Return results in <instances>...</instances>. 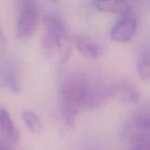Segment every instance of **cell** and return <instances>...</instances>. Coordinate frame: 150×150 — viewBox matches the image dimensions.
I'll return each mask as SVG.
<instances>
[{"label":"cell","mask_w":150,"mask_h":150,"mask_svg":"<svg viewBox=\"0 0 150 150\" xmlns=\"http://www.w3.org/2000/svg\"><path fill=\"white\" fill-rule=\"evenodd\" d=\"M5 84L9 89H11L14 92H18L20 91L18 83L15 76L14 73L13 71H8L6 73L5 77Z\"/></svg>","instance_id":"obj_12"},{"label":"cell","mask_w":150,"mask_h":150,"mask_svg":"<svg viewBox=\"0 0 150 150\" xmlns=\"http://www.w3.org/2000/svg\"><path fill=\"white\" fill-rule=\"evenodd\" d=\"M45 32L42 39V46L46 51L57 50L63 61L70 54V47L67 29L62 19L54 14L45 15L43 18Z\"/></svg>","instance_id":"obj_2"},{"label":"cell","mask_w":150,"mask_h":150,"mask_svg":"<svg viewBox=\"0 0 150 150\" xmlns=\"http://www.w3.org/2000/svg\"><path fill=\"white\" fill-rule=\"evenodd\" d=\"M139 77L144 81H148L150 78V56L149 49H144L140 53L136 63Z\"/></svg>","instance_id":"obj_10"},{"label":"cell","mask_w":150,"mask_h":150,"mask_svg":"<svg viewBox=\"0 0 150 150\" xmlns=\"http://www.w3.org/2000/svg\"><path fill=\"white\" fill-rule=\"evenodd\" d=\"M122 17L113 26L110 32L111 39L118 43L130 42L134 38L137 30V22L134 18L129 14Z\"/></svg>","instance_id":"obj_5"},{"label":"cell","mask_w":150,"mask_h":150,"mask_svg":"<svg viewBox=\"0 0 150 150\" xmlns=\"http://www.w3.org/2000/svg\"><path fill=\"white\" fill-rule=\"evenodd\" d=\"M49 1H53V2H56V1H58V0H49Z\"/></svg>","instance_id":"obj_16"},{"label":"cell","mask_w":150,"mask_h":150,"mask_svg":"<svg viewBox=\"0 0 150 150\" xmlns=\"http://www.w3.org/2000/svg\"><path fill=\"white\" fill-rule=\"evenodd\" d=\"M136 1H140V0H136Z\"/></svg>","instance_id":"obj_17"},{"label":"cell","mask_w":150,"mask_h":150,"mask_svg":"<svg viewBox=\"0 0 150 150\" xmlns=\"http://www.w3.org/2000/svg\"><path fill=\"white\" fill-rule=\"evenodd\" d=\"M110 98H115L124 103H137L139 93L133 84L127 82H120L109 88Z\"/></svg>","instance_id":"obj_6"},{"label":"cell","mask_w":150,"mask_h":150,"mask_svg":"<svg viewBox=\"0 0 150 150\" xmlns=\"http://www.w3.org/2000/svg\"><path fill=\"white\" fill-rule=\"evenodd\" d=\"M95 7L103 13L125 16L130 13V7L125 0H97Z\"/></svg>","instance_id":"obj_8"},{"label":"cell","mask_w":150,"mask_h":150,"mask_svg":"<svg viewBox=\"0 0 150 150\" xmlns=\"http://www.w3.org/2000/svg\"><path fill=\"white\" fill-rule=\"evenodd\" d=\"M6 42H7L6 37L5 35H4V34L3 33L2 31H1V28H0V52H2L4 50Z\"/></svg>","instance_id":"obj_14"},{"label":"cell","mask_w":150,"mask_h":150,"mask_svg":"<svg viewBox=\"0 0 150 150\" xmlns=\"http://www.w3.org/2000/svg\"><path fill=\"white\" fill-rule=\"evenodd\" d=\"M0 150H9L7 149V146H4V145L2 144H0Z\"/></svg>","instance_id":"obj_15"},{"label":"cell","mask_w":150,"mask_h":150,"mask_svg":"<svg viewBox=\"0 0 150 150\" xmlns=\"http://www.w3.org/2000/svg\"><path fill=\"white\" fill-rule=\"evenodd\" d=\"M22 119L29 130L34 134H39L42 129V124L40 119L35 112L29 110H25L22 112Z\"/></svg>","instance_id":"obj_11"},{"label":"cell","mask_w":150,"mask_h":150,"mask_svg":"<svg viewBox=\"0 0 150 150\" xmlns=\"http://www.w3.org/2000/svg\"><path fill=\"white\" fill-rule=\"evenodd\" d=\"M130 150H150L149 141H144L134 144Z\"/></svg>","instance_id":"obj_13"},{"label":"cell","mask_w":150,"mask_h":150,"mask_svg":"<svg viewBox=\"0 0 150 150\" xmlns=\"http://www.w3.org/2000/svg\"><path fill=\"white\" fill-rule=\"evenodd\" d=\"M0 130L4 137L13 144H17L20 139V133L13 123L7 110L0 108Z\"/></svg>","instance_id":"obj_7"},{"label":"cell","mask_w":150,"mask_h":150,"mask_svg":"<svg viewBox=\"0 0 150 150\" xmlns=\"http://www.w3.org/2000/svg\"><path fill=\"white\" fill-rule=\"evenodd\" d=\"M76 46L77 51L83 57L89 59H95L101 54L100 47L96 42L81 37L76 38Z\"/></svg>","instance_id":"obj_9"},{"label":"cell","mask_w":150,"mask_h":150,"mask_svg":"<svg viewBox=\"0 0 150 150\" xmlns=\"http://www.w3.org/2000/svg\"><path fill=\"white\" fill-rule=\"evenodd\" d=\"M150 120L148 115L139 114L126 125L122 131V137L133 144L149 141Z\"/></svg>","instance_id":"obj_4"},{"label":"cell","mask_w":150,"mask_h":150,"mask_svg":"<svg viewBox=\"0 0 150 150\" xmlns=\"http://www.w3.org/2000/svg\"><path fill=\"white\" fill-rule=\"evenodd\" d=\"M92 81L83 77L71 79L66 83L62 92V105L64 120L70 127L76 125L81 110L89 108V92Z\"/></svg>","instance_id":"obj_1"},{"label":"cell","mask_w":150,"mask_h":150,"mask_svg":"<svg viewBox=\"0 0 150 150\" xmlns=\"http://www.w3.org/2000/svg\"><path fill=\"white\" fill-rule=\"evenodd\" d=\"M39 22L38 7L32 1H26L18 18L16 36L19 40H27L35 34Z\"/></svg>","instance_id":"obj_3"}]
</instances>
